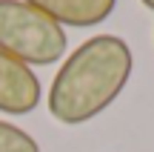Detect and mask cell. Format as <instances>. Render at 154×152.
<instances>
[{"mask_svg":"<svg viewBox=\"0 0 154 152\" xmlns=\"http://www.w3.org/2000/svg\"><path fill=\"white\" fill-rule=\"evenodd\" d=\"M40 98H43V89L32 66L0 52V112L29 115L40 106Z\"/></svg>","mask_w":154,"mask_h":152,"instance_id":"3957f363","label":"cell"},{"mask_svg":"<svg viewBox=\"0 0 154 152\" xmlns=\"http://www.w3.org/2000/svg\"><path fill=\"white\" fill-rule=\"evenodd\" d=\"M69 49L66 29L23 0H0V52L26 66H51Z\"/></svg>","mask_w":154,"mask_h":152,"instance_id":"7a4b0ae2","label":"cell"},{"mask_svg":"<svg viewBox=\"0 0 154 152\" xmlns=\"http://www.w3.org/2000/svg\"><path fill=\"white\" fill-rule=\"evenodd\" d=\"M134 72L131 46L117 34H94L57 69L49 89V112L66 126L88 124L123 95Z\"/></svg>","mask_w":154,"mask_h":152,"instance_id":"6da1fadb","label":"cell"},{"mask_svg":"<svg viewBox=\"0 0 154 152\" xmlns=\"http://www.w3.org/2000/svg\"><path fill=\"white\" fill-rule=\"evenodd\" d=\"M140 3H143L146 9H151V11H154V0H140Z\"/></svg>","mask_w":154,"mask_h":152,"instance_id":"8992f818","label":"cell"},{"mask_svg":"<svg viewBox=\"0 0 154 152\" xmlns=\"http://www.w3.org/2000/svg\"><path fill=\"white\" fill-rule=\"evenodd\" d=\"M23 3L40 9L60 26L88 29V26H100L103 20H109L117 0H23Z\"/></svg>","mask_w":154,"mask_h":152,"instance_id":"277c9868","label":"cell"},{"mask_svg":"<svg viewBox=\"0 0 154 152\" xmlns=\"http://www.w3.org/2000/svg\"><path fill=\"white\" fill-rule=\"evenodd\" d=\"M0 152H40V144L26 129L0 121Z\"/></svg>","mask_w":154,"mask_h":152,"instance_id":"5b68a950","label":"cell"}]
</instances>
